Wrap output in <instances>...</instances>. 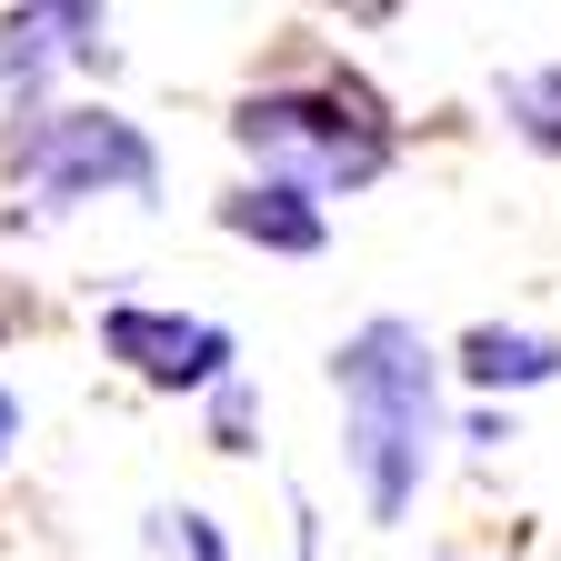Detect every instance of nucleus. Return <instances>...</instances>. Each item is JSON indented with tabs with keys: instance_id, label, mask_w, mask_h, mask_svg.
Segmentation results:
<instances>
[{
	"instance_id": "f257e3e1",
	"label": "nucleus",
	"mask_w": 561,
	"mask_h": 561,
	"mask_svg": "<svg viewBox=\"0 0 561 561\" xmlns=\"http://www.w3.org/2000/svg\"><path fill=\"white\" fill-rule=\"evenodd\" d=\"M331 391H341V442H351V481H362V512L401 522L421 502V471L442 442V351L411 321H362L331 351Z\"/></svg>"
},
{
	"instance_id": "f03ea898",
	"label": "nucleus",
	"mask_w": 561,
	"mask_h": 561,
	"mask_svg": "<svg viewBox=\"0 0 561 561\" xmlns=\"http://www.w3.org/2000/svg\"><path fill=\"white\" fill-rule=\"evenodd\" d=\"M231 140L280 181V191H371L391 171V121L341 91V81H280V91H251L231 111Z\"/></svg>"
},
{
	"instance_id": "7ed1b4c3",
	"label": "nucleus",
	"mask_w": 561,
	"mask_h": 561,
	"mask_svg": "<svg viewBox=\"0 0 561 561\" xmlns=\"http://www.w3.org/2000/svg\"><path fill=\"white\" fill-rule=\"evenodd\" d=\"M0 161H11V181L41 191V201H91V191L161 201V151L121 111H31V121L0 130Z\"/></svg>"
},
{
	"instance_id": "20e7f679",
	"label": "nucleus",
	"mask_w": 561,
	"mask_h": 561,
	"mask_svg": "<svg viewBox=\"0 0 561 561\" xmlns=\"http://www.w3.org/2000/svg\"><path fill=\"white\" fill-rule=\"evenodd\" d=\"M101 351L130 381H151V391H221L231 381V331L201 321V311L121 301V311H101Z\"/></svg>"
},
{
	"instance_id": "39448f33",
	"label": "nucleus",
	"mask_w": 561,
	"mask_h": 561,
	"mask_svg": "<svg viewBox=\"0 0 561 561\" xmlns=\"http://www.w3.org/2000/svg\"><path fill=\"white\" fill-rule=\"evenodd\" d=\"M101 11H81V0H50V11H11L0 21V81L11 91H31L41 70H60V60H101Z\"/></svg>"
},
{
	"instance_id": "423d86ee",
	"label": "nucleus",
	"mask_w": 561,
	"mask_h": 561,
	"mask_svg": "<svg viewBox=\"0 0 561 561\" xmlns=\"http://www.w3.org/2000/svg\"><path fill=\"white\" fill-rule=\"evenodd\" d=\"M221 231H231V241H261V251H280V261H311V251L331 241L321 201H311V191H280V181H241V191L221 201Z\"/></svg>"
},
{
	"instance_id": "0eeeda50",
	"label": "nucleus",
	"mask_w": 561,
	"mask_h": 561,
	"mask_svg": "<svg viewBox=\"0 0 561 561\" xmlns=\"http://www.w3.org/2000/svg\"><path fill=\"white\" fill-rule=\"evenodd\" d=\"M461 381L471 391H541V381H561V341L522 331V321H481L461 341Z\"/></svg>"
},
{
	"instance_id": "6e6552de",
	"label": "nucleus",
	"mask_w": 561,
	"mask_h": 561,
	"mask_svg": "<svg viewBox=\"0 0 561 561\" xmlns=\"http://www.w3.org/2000/svg\"><path fill=\"white\" fill-rule=\"evenodd\" d=\"M502 111H512V130L531 140V151H561V60H551V70H522V81H502Z\"/></svg>"
},
{
	"instance_id": "1a4fd4ad",
	"label": "nucleus",
	"mask_w": 561,
	"mask_h": 561,
	"mask_svg": "<svg viewBox=\"0 0 561 561\" xmlns=\"http://www.w3.org/2000/svg\"><path fill=\"white\" fill-rule=\"evenodd\" d=\"M161 522H171L181 561H231V551H221V531H210V512H161Z\"/></svg>"
},
{
	"instance_id": "9d476101",
	"label": "nucleus",
	"mask_w": 561,
	"mask_h": 561,
	"mask_svg": "<svg viewBox=\"0 0 561 561\" xmlns=\"http://www.w3.org/2000/svg\"><path fill=\"white\" fill-rule=\"evenodd\" d=\"M210 411H221V451H251V391L221 381V391H210Z\"/></svg>"
},
{
	"instance_id": "9b49d317",
	"label": "nucleus",
	"mask_w": 561,
	"mask_h": 561,
	"mask_svg": "<svg viewBox=\"0 0 561 561\" xmlns=\"http://www.w3.org/2000/svg\"><path fill=\"white\" fill-rule=\"evenodd\" d=\"M11 442H21V401L0 391V461H11Z\"/></svg>"
},
{
	"instance_id": "f8f14e48",
	"label": "nucleus",
	"mask_w": 561,
	"mask_h": 561,
	"mask_svg": "<svg viewBox=\"0 0 561 561\" xmlns=\"http://www.w3.org/2000/svg\"><path fill=\"white\" fill-rule=\"evenodd\" d=\"M311 541H321V531H311V512H301V561H311Z\"/></svg>"
},
{
	"instance_id": "ddd939ff",
	"label": "nucleus",
	"mask_w": 561,
	"mask_h": 561,
	"mask_svg": "<svg viewBox=\"0 0 561 561\" xmlns=\"http://www.w3.org/2000/svg\"><path fill=\"white\" fill-rule=\"evenodd\" d=\"M11 321H21V311H11V301H0V331H11Z\"/></svg>"
}]
</instances>
